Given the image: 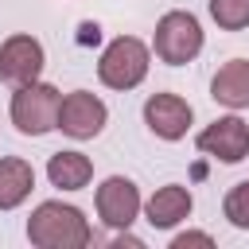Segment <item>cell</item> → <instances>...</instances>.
<instances>
[{"label":"cell","instance_id":"cell-1","mask_svg":"<svg viewBox=\"0 0 249 249\" xmlns=\"http://www.w3.org/2000/svg\"><path fill=\"white\" fill-rule=\"evenodd\" d=\"M27 241L35 249H86L93 241V230L86 214L70 202H39L27 218Z\"/></svg>","mask_w":249,"mask_h":249},{"label":"cell","instance_id":"cell-2","mask_svg":"<svg viewBox=\"0 0 249 249\" xmlns=\"http://www.w3.org/2000/svg\"><path fill=\"white\" fill-rule=\"evenodd\" d=\"M148 66H152V51L136 35H117L97 58V78L109 89H136L148 78Z\"/></svg>","mask_w":249,"mask_h":249},{"label":"cell","instance_id":"cell-3","mask_svg":"<svg viewBox=\"0 0 249 249\" xmlns=\"http://www.w3.org/2000/svg\"><path fill=\"white\" fill-rule=\"evenodd\" d=\"M152 51L167 66L195 62L202 51V23L191 12H163L156 23V35H152Z\"/></svg>","mask_w":249,"mask_h":249},{"label":"cell","instance_id":"cell-4","mask_svg":"<svg viewBox=\"0 0 249 249\" xmlns=\"http://www.w3.org/2000/svg\"><path fill=\"white\" fill-rule=\"evenodd\" d=\"M58 101L62 93L51 86V82H27V86H16L12 93V124L23 132V136H43L58 124Z\"/></svg>","mask_w":249,"mask_h":249},{"label":"cell","instance_id":"cell-5","mask_svg":"<svg viewBox=\"0 0 249 249\" xmlns=\"http://www.w3.org/2000/svg\"><path fill=\"white\" fill-rule=\"evenodd\" d=\"M105 121H109L105 101L89 89H74L58 101V124L54 128H62L70 140H93L105 128Z\"/></svg>","mask_w":249,"mask_h":249},{"label":"cell","instance_id":"cell-6","mask_svg":"<svg viewBox=\"0 0 249 249\" xmlns=\"http://www.w3.org/2000/svg\"><path fill=\"white\" fill-rule=\"evenodd\" d=\"M93 206H97V218H101L109 230H128V226L140 218V206H144V202H140V191H136L132 179L109 175V179L97 187Z\"/></svg>","mask_w":249,"mask_h":249},{"label":"cell","instance_id":"cell-7","mask_svg":"<svg viewBox=\"0 0 249 249\" xmlns=\"http://www.w3.org/2000/svg\"><path fill=\"white\" fill-rule=\"evenodd\" d=\"M195 148L206 152V156H214V160H222V163H241L249 156V124L237 113L218 117V121H210L195 136Z\"/></svg>","mask_w":249,"mask_h":249},{"label":"cell","instance_id":"cell-8","mask_svg":"<svg viewBox=\"0 0 249 249\" xmlns=\"http://www.w3.org/2000/svg\"><path fill=\"white\" fill-rule=\"evenodd\" d=\"M43 66H47V54L35 35H8L0 43V82H8L12 89L35 82Z\"/></svg>","mask_w":249,"mask_h":249},{"label":"cell","instance_id":"cell-9","mask_svg":"<svg viewBox=\"0 0 249 249\" xmlns=\"http://www.w3.org/2000/svg\"><path fill=\"white\" fill-rule=\"evenodd\" d=\"M195 113L179 93H152L144 101V124L160 136V140H183L191 128Z\"/></svg>","mask_w":249,"mask_h":249},{"label":"cell","instance_id":"cell-10","mask_svg":"<svg viewBox=\"0 0 249 249\" xmlns=\"http://www.w3.org/2000/svg\"><path fill=\"white\" fill-rule=\"evenodd\" d=\"M191 210H195V198H191V191H187V187H179V183L160 187V191L144 202L148 226H156V230H171V226L187 222V218H191Z\"/></svg>","mask_w":249,"mask_h":249},{"label":"cell","instance_id":"cell-11","mask_svg":"<svg viewBox=\"0 0 249 249\" xmlns=\"http://www.w3.org/2000/svg\"><path fill=\"white\" fill-rule=\"evenodd\" d=\"M210 97L226 109H249V58H230L210 78Z\"/></svg>","mask_w":249,"mask_h":249},{"label":"cell","instance_id":"cell-12","mask_svg":"<svg viewBox=\"0 0 249 249\" xmlns=\"http://www.w3.org/2000/svg\"><path fill=\"white\" fill-rule=\"evenodd\" d=\"M47 179L58 191H82L93 179V160L86 152H74V148L70 152H54L47 160Z\"/></svg>","mask_w":249,"mask_h":249},{"label":"cell","instance_id":"cell-13","mask_svg":"<svg viewBox=\"0 0 249 249\" xmlns=\"http://www.w3.org/2000/svg\"><path fill=\"white\" fill-rule=\"evenodd\" d=\"M35 187V167L19 156H4L0 160V210H16L19 202H27Z\"/></svg>","mask_w":249,"mask_h":249},{"label":"cell","instance_id":"cell-14","mask_svg":"<svg viewBox=\"0 0 249 249\" xmlns=\"http://www.w3.org/2000/svg\"><path fill=\"white\" fill-rule=\"evenodd\" d=\"M210 19L222 31H241L249 27V0H210Z\"/></svg>","mask_w":249,"mask_h":249},{"label":"cell","instance_id":"cell-15","mask_svg":"<svg viewBox=\"0 0 249 249\" xmlns=\"http://www.w3.org/2000/svg\"><path fill=\"white\" fill-rule=\"evenodd\" d=\"M222 214L230 218V226L237 230H249V179L245 183H233L222 198Z\"/></svg>","mask_w":249,"mask_h":249},{"label":"cell","instance_id":"cell-16","mask_svg":"<svg viewBox=\"0 0 249 249\" xmlns=\"http://www.w3.org/2000/svg\"><path fill=\"white\" fill-rule=\"evenodd\" d=\"M187 245H214V237L210 233H175V241H171V249H187Z\"/></svg>","mask_w":249,"mask_h":249}]
</instances>
